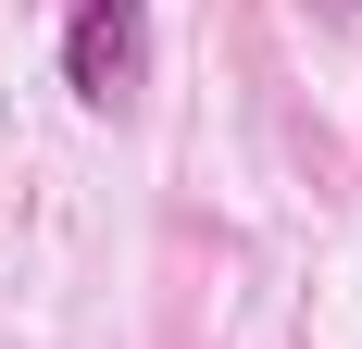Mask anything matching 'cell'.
Returning <instances> with one entry per match:
<instances>
[{
    "label": "cell",
    "mask_w": 362,
    "mask_h": 349,
    "mask_svg": "<svg viewBox=\"0 0 362 349\" xmlns=\"http://www.w3.org/2000/svg\"><path fill=\"white\" fill-rule=\"evenodd\" d=\"M63 88L75 112H125L150 88V0H63Z\"/></svg>",
    "instance_id": "6da1fadb"
},
{
    "label": "cell",
    "mask_w": 362,
    "mask_h": 349,
    "mask_svg": "<svg viewBox=\"0 0 362 349\" xmlns=\"http://www.w3.org/2000/svg\"><path fill=\"white\" fill-rule=\"evenodd\" d=\"M325 13H362V0H325Z\"/></svg>",
    "instance_id": "7a4b0ae2"
}]
</instances>
